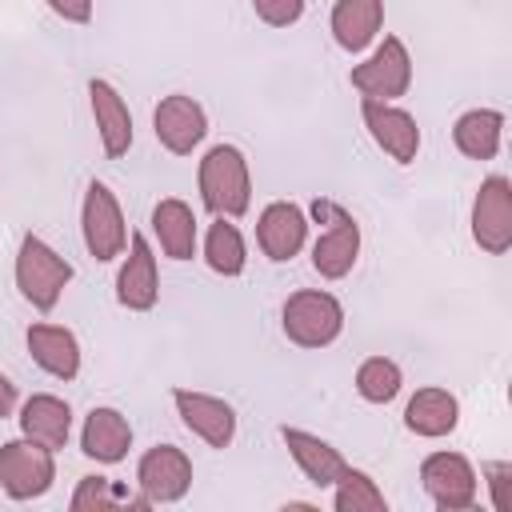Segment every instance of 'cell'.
Listing matches in <instances>:
<instances>
[{"mask_svg":"<svg viewBox=\"0 0 512 512\" xmlns=\"http://www.w3.org/2000/svg\"><path fill=\"white\" fill-rule=\"evenodd\" d=\"M196 188H200V204L212 216H244L252 208V172H248V156L236 144H212L200 156L196 168Z\"/></svg>","mask_w":512,"mask_h":512,"instance_id":"cell-1","label":"cell"},{"mask_svg":"<svg viewBox=\"0 0 512 512\" xmlns=\"http://www.w3.org/2000/svg\"><path fill=\"white\" fill-rule=\"evenodd\" d=\"M12 276H16L20 296H24L36 312H52V308L60 304L64 288L72 284V264H68L48 240L24 232V236H20V248H16V268H12Z\"/></svg>","mask_w":512,"mask_h":512,"instance_id":"cell-2","label":"cell"},{"mask_svg":"<svg viewBox=\"0 0 512 512\" xmlns=\"http://www.w3.org/2000/svg\"><path fill=\"white\" fill-rule=\"evenodd\" d=\"M280 328L296 348H328L344 332V304L324 288H300L284 300Z\"/></svg>","mask_w":512,"mask_h":512,"instance_id":"cell-3","label":"cell"},{"mask_svg":"<svg viewBox=\"0 0 512 512\" xmlns=\"http://www.w3.org/2000/svg\"><path fill=\"white\" fill-rule=\"evenodd\" d=\"M56 484V452L20 436L0 444V492L16 504L40 500Z\"/></svg>","mask_w":512,"mask_h":512,"instance_id":"cell-4","label":"cell"},{"mask_svg":"<svg viewBox=\"0 0 512 512\" xmlns=\"http://www.w3.org/2000/svg\"><path fill=\"white\" fill-rule=\"evenodd\" d=\"M80 236L92 260L108 264L116 256H124L128 248V224H124V208L116 200V192L104 180H92L84 188V204H80Z\"/></svg>","mask_w":512,"mask_h":512,"instance_id":"cell-5","label":"cell"},{"mask_svg":"<svg viewBox=\"0 0 512 512\" xmlns=\"http://www.w3.org/2000/svg\"><path fill=\"white\" fill-rule=\"evenodd\" d=\"M360 100H400L412 88V56L400 36H384L368 60L348 72Z\"/></svg>","mask_w":512,"mask_h":512,"instance_id":"cell-6","label":"cell"},{"mask_svg":"<svg viewBox=\"0 0 512 512\" xmlns=\"http://www.w3.org/2000/svg\"><path fill=\"white\" fill-rule=\"evenodd\" d=\"M420 484L428 492V500L440 508V512H468L476 504V492H480V480H476V468L468 456L460 452H428L420 460Z\"/></svg>","mask_w":512,"mask_h":512,"instance_id":"cell-7","label":"cell"},{"mask_svg":"<svg viewBox=\"0 0 512 512\" xmlns=\"http://www.w3.org/2000/svg\"><path fill=\"white\" fill-rule=\"evenodd\" d=\"M472 240L488 256H504L512 248V180L488 176L472 196Z\"/></svg>","mask_w":512,"mask_h":512,"instance_id":"cell-8","label":"cell"},{"mask_svg":"<svg viewBox=\"0 0 512 512\" xmlns=\"http://www.w3.org/2000/svg\"><path fill=\"white\" fill-rule=\"evenodd\" d=\"M136 488L148 504H176L192 488V460L176 444H152L136 460Z\"/></svg>","mask_w":512,"mask_h":512,"instance_id":"cell-9","label":"cell"},{"mask_svg":"<svg viewBox=\"0 0 512 512\" xmlns=\"http://www.w3.org/2000/svg\"><path fill=\"white\" fill-rule=\"evenodd\" d=\"M152 132L172 156H192L208 136V112L200 100L172 92L152 108Z\"/></svg>","mask_w":512,"mask_h":512,"instance_id":"cell-10","label":"cell"},{"mask_svg":"<svg viewBox=\"0 0 512 512\" xmlns=\"http://www.w3.org/2000/svg\"><path fill=\"white\" fill-rule=\"evenodd\" d=\"M360 116L364 128L372 136V144L392 156L396 164H412L420 152V124L408 108H400L396 100H360Z\"/></svg>","mask_w":512,"mask_h":512,"instance_id":"cell-11","label":"cell"},{"mask_svg":"<svg viewBox=\"0 0 512 512\" xmlns=\"http://www.w3.org/2000/svg\"><path fill=\"white\" fill-rule=\"evenodd\" d=\"M172 404H176L180 424L208 448H228L236 440V408L224 396L196 392V388H172Z\"/></svg>","mask_w":512,"mask_h":512,"instance_id":"cell-12","label":"cell"},{"mask_svg":"<svg viewBox=\"0 0 512 512\" xmlns=\"http://www.w3.org/2000/svg\"><path fill=\"white\" fill-rule=\"evenodd\" d=\"M128 256L120 260L116 272V304L128 312H148L160 300V268H156V252L148 244V236L128 232Z\"/></svg>","mask_w":512,"mask_h":512,"instance_id":"cell-13","label":"cell"},{"mask_svg":"<svg viewBox=\"0 0 512 512\" xmlns=\"http://www.w3.org/2000/svg\"><path fill=\"white\" fill-rule=\"evenodd\" d=\"M304 240H308V216L300 204H292V200L264 204V212L256 216V244L268 260L284 264V260L300 256Z\"/></svg>","mask_w":512,"mask_h":512,"instance_id":"cell-14","label":"cell"},{"mask_svg":"<svg viewBox=\"0 0 512 512\" xmlns=\"http://www.w3.org/2000/svg\"><path fill=\"white\" fill-rule=\"evenodd\" d=\"M88 104H92V124H96L104 156H112V160L128 156L136 132H132V112L124 104V96L116 92V84H108L100 76L88 80Z\"/></svg>","mask_w":512,"mask_h":512,"instance_id":"cell-15","label":"cell"},{"mask_svg":"<svg viewBox=\"0 0 512 512\" xmlns=\"http://www.w3.org/2000/svg\"><path fill=\"white\" fill-rule=\"evenodd\" d=\"M332 220L312 244V268L324 280H344L360 260V224L344 208H328Z\"/></svg>","mask_w":512,"mask_h":512,"instance_id":"cell-16","label":"cell"},{"mask_svg":"<svg viewBox=\"0 0 512 512\" xmlns=\"http://www.w3.org/2000/svg\"><path fill=\"white\" fill-rule=\"evenodd\" d=\"M24 344H28V356L40 372H48L56 380H76L80 376V340H76L72 328L40 320V324H28Z\"/></svg>","mask_w":512,"mask_h":512,"instance_id":"cell-17","label":"cell"},{"mask_svg":"<svg viewBox=\"0 0 512 512\" xmlns=\"http://www.w3.org/2000/svg\"><path fill=\"white\" fill-rule=\"evenodd\" d=\"M132 448V424L120 408H92L80 424V452L96 464H120Z\"/></svg>","mask_w":512,"mask_h":512,"instance_id":"cell-18","label":"cell"},{"mask_svg":"<svg viewBox=\"0 0 512 512\" xmlns=\"http://www.w3.org/2000/svg\"><path fill=\"white\" fill-rule=\"evenodd\" d=\"M460 424V400L448 392V388H416L412 400L404 404V428L420 440H440V436H452Z\"/></svg>","mask_w":512,"mask_h":512,"instance_id":"cell-19","label":"cell"},{"mask_svg":"<svg viewBox=\"0 0 512 512\" xmlns=\"http://www.w3.org/2000/svg\"><path fill=\"white\" fill-rule=\"evenodd\" d=\"M16 420H20V436H28L52 452L64 448L72 436V408H68V400H60L52 392H32L28 400H20Z\"/></svg>","mask_w":512,"mask_h":512,"instance_id":"cell-20","label":"cell"},{"mask_svg":"<svg viewBox=\"0 0 512 512\" xmlns=\"http://www.w3.org/2000/svg\"><path fill=\"white\" fill-rule=\"evenodd\" d=\"M280 440H284V448H288V456L296 460V468L304 472V480L308 484H316V488H332L336 484V476L348 468V460L340 456V448H332L324 436H316V432H304V428H280Z\"/></svg>","mask_w":512,"mask_h":512,"instance_id":"cell-21","label":"cell"},{"mask_svg":"<svg viewBox=\"0 0 512 512\" xmlns=\"http://www.w3.org/2000/svg\"><path fill=\"white\" fill-rule=\"evenodd\" d=\"M152 236L168 260H192L200 244V224L192 204H184L180 196H164L152 208Z\"/></svg>","mask_w":512,"mask_h":512,"instance_id":"cell-22","label":"cell"},{"mask_svg":"<svg viewBox=\"0 0 512 512\" xmlns=\"http://www.w3.org/2000/svg\"><path fill=\"white\" fill-rule=\"evenodd\" d=\"M328 28L344 52H364L384 28V0H336Z\"/></svg>","mask_w":512,"mask_h":512,"instance_id":"cell-23","label":"cell"},{"mask_svg":"<svg viewBox=\"0 0 512 512\" xmlns=\"http://www.w3.org/2000/svg\"><path fill=\"white\" fill-rule=\"evenodd\" d=\"M452 144L468 160H492L504 144V112L496 108H468L452 124Z\"/></svg>","mask_w":512,"mask_h":512,"instance_id":"cell-24","label":"cell"},{"mask_svg":"<svg viewBox=\"0 0 512 512\" xmlns=\"http://www.w3.org/2000/svg\"><path fill=\"white\" fill-rule=\"evenodd\" d=\"M204 264L216 272V276H240L248 268V244L240 236V228L228 220V216H216L204 232Z\"/></svg>","mask_w":512,"mask_h":512,"instance_id":"cell-25","label":"cell"},{"mask_svg":"<svg viewBox=\"0 0 512 512\" xmlns=\"http://www.w3.org/2000/svg\"><path fill=\"white\" fill-rule=\"evenodd\" d=\"M332 508L336 512H388V496L368 472L348 464L332 484Z\"/></svg>","mask_w":512,"mask_h":512,"instance_id":"cell-26","label":"cell"},{"mask_svg":"<svg viewBox=\"0 0 512 512\" xmlns=\"http://www.w3.org/2000/svg\"><path fill=\"white\" fill-rule=\"evenodd\" d=\"M352 384H356V396L360 400H368V404H392L400 396V388H404V372L388 356H368V360H360Z\"/></svg>","mask_w":512,"mask_h":512,"instance_id":"cell-27","label":"cell"},{"mask_svg":"<svg viewBox=\"0 0 512 512\" xmlns=\"http://www.w3.org/2000/svg\"><path fill=\"white\" fill-rule=\"evenodd\" d=\"M72 512H108V508H152L144 496H132V492H120L108 476H80L72 500H68Z\"/></svg>","mask_w":512,"mask_h":512,"instance_id":"cell-28","label":"cell"},{"mask_svg":"<svg viewBox=\"0 0 512 512\" xmlns=\"http://www.w3.org/2000/svg\"><path fill=\"white\" fill-rule=\"evenodd\" d=\"M484 484H488L492 512H512V460L484 464Z\"/></svg>","mask_w":512,"mask_h":512,"instance_id":"cell-29","label":"cell"},{"mask_svg":"<svg viewBox=\"0 0 512 512\" xmlns=\"http://www.w3.org/2000/svg\"><path fill=\"white\" fill-rule=\"evenodd\" d=\"M252 12L268 28H292L304 16V0H252Z\"/></svg>","mask_w":512,"mask_h":512,"instance_id":"cell-30","label":"cell"},{"mask_svg":"<svg viewBox=\"0 0 512 512\" xmlns=\"http://www.w3.org/2000/svg\"><path fill=\"white\" fill-rule=\"evenodd\" d=\"M44 4H48L64 24H88L96 0H44Z\"/></svg>","mask_w":512,"mask_h":512,"instance_id":"cell-31","label":"cell"},{"mask_svg":"<svg viewBox=\"0 0 512 512\" xmlns=\"http://www.w3.org/2000/svg\"><path fill=\"white\" fill-rule=\"evenodd\" d=\"M16 400H20V396H16V384H12V380L0 372V420L16 412Z\"/></svg>","mask_w":512,"mask_h":512,"instance_id":"cell-32","label":"cell"}]
</instances>
